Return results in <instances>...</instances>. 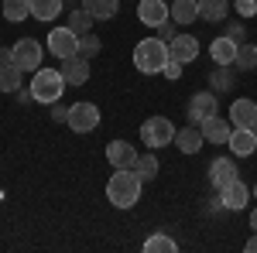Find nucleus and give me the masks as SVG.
Returning a JSON list of instances; mask_svg holds the SVG:
<instances>
[{"mask_svg": "<svg viewBox=\"0 0 257 253\" xmlns=\"http://www.w3.org/2000/svg\"><path fill=\"white\" fill-rule=\"evenodd\" d=\"M141 175L134 168H113V175L106 181V202L113 209H134L141 202Z\"/></svg>", "mask_w": 257, "mask_h": 253, "instance_id": "1", "label": "nucleus"}, {"mask_svg": "<svg viewBox=\"0 0 257 253\" xmlns=\"http://www.w3.org/2000/svg\"><path fill=\"white\" fill-rule=\"evenodd\" d=\"M168 41L161 38H144L134 45V69L144 72V76H158L161 69L168 65Z\"/></svg>", "mask_w": 257, "mask_h": 253, "instance_id": "2", "label": "nucleus"}, {"mask_svg": "<svg viewBox=\"0 0 257 253\" xmlns=\"http://www.w3.org/2000/svg\"><path fill=\"white\" fill-rule=\"evenodd\" d=\"M65 86H69V82L62 76V69H45V65H41L38 72H35V79H31V89H28V93H31L35 103H48V106H52L55 99H62Z\"/></svg>", "mask_w": 257, "mask_h": 253, "instance_id": "3", "label": "nucleus"}, {"mask_svg": "<svg viewBox=\"0 0 257 253\" xmlns=\"http://www.w3.org/2000/svg\"><path fill=\"white\" fill-rule=\"evenodd\" d=\"M41 59H45V45L38 38H18L11 48V62L18 65L21 72H38Z\"/></svg>", "mask_w": 257, "mask_h": 253, "instance_id": "4", "label": "nucleus"}, {"mask_svg": "<svg viewBox=\"0 0 257 253\" xmlns=\"http://www.w3.org/2000/svg\"><path fill=\"white\" fill-rule=\"evenodd\" d=\"M141 144L144 147H168L175 144V123L168 117H151L141 123Z\"/></svg>", "mask_w": 257, "mask_h": 253, "instance_id": "5", "label": "nucleus"}, {"mask_svg": "<svg viewBox=\"0 0 257 253\" xmlns=\"http://www.w3.org/2000/svg\"><path fill=\"white\" fill-rule=\"evenodd\" d=\"M65 123H69V130H76V134H93L99 127V106L89 103V99H79V103L69 106Z\"/></svg>", "mask_w": 257, "mask_h": 253, "instance_id": "6", "label": "nucleus"}, {"mask_svg": "<svg viewBox=\"0 0 257 253\" xmlns=\"http://www.w3.org/2000/svg\"><path fill=\"white\" fill-rule=\"evenodd\" d=\"M55 59H72V55H79V35L65 24V28H55L52 35H48V45H45Z\"/></svg>", "mask_w": 257, "mask_h": 253, "instance_id": "7", "label": "nucleus"}, {"mask_svg": "<svg viewBox=\"0 0 257 253\" xmlns=\"http://www.w3.org/2000/svg\"><path fill=\"white\" fill-rule=\"evenodd\" d=\"M219 113V96L213 93V89H199V93H192V99H189V123H202V120L216 117Z\"/></svg>", "mask_w": 257, "mask_h": 253, "instance_id": "8", "label": "nucleus"}, {"mask_svg": "<svg viewBox=\"0 0 257 253\" xmlns=\"http://www.w3.org/2000/svg\"><path fill=\"white\" fill-rule=\"evenodd\" d=\"M168 18H172L168 0H141V4H138V21H141V24H148V28H161Z\"/></svg>", "mask_w": 257, "mask_h": 253, "instance_id": "9", "label": "nucleus"}, {"mask_svg": "<svg viewBox=\"0 0 257 253\" xmlns=\"http://www.w3.org/2000/svg\"><path fill=\"white\" fill-rule=\"evenodd\" d=\"M219 202H223V209H230V212H240V209H247V202H250V188L233 178L226 188H219Z\"/></svg>", "mask_w": 257, "mask_h": 253, "instance_id": "10", "label": "nucleus"}, {"mask_svg": "<svg viewBox=\"0 0 257 253\" xmlns=\"http://www.w3.org/2000/svg\"><path fill=\"white\" fill-rule=\"evenodd\" d=\"M168 55L182 65H189V62L199 59V38L196 35H175V38L168 41Z\"/></svg>", "mask_w": 257, "mask_h": 253, "instance_id": "11", "label": "nucleus"}, {"mask_svg": "<svg viewBox=\"0 0 257 253\" xmlns=\"http://www.w3.org/2000/svg\"><path fill=\"white\" fill-rule=\"evenodd\" d=\"M230 123L233 127H250V130H257V103L247 96H240L230 103Z\"/></svg>", "mask_w": 257, "mask_h": 253, "instance_id": "12", "label": "nucleus"}, {"mask_svg": "<svg viewBox=\"0 0 257 253\" xmlns=\"http://www.w3.org/2000/svg\"><path fill=\"white\" fill-rule=\"evenodd\" d=\"M199 127H202V137H206L209 144H226V140H230V134H233V123H230V117L223 120L219 113H216V117H209V120H202Z\"/></svg>", "mask_w": 257, "mask_h": 253, "instance_id": "13", "label": "nucleus"}, {"mask_svg": "<svg viewBox=\"0 0 257 253\" xmlns=\"http://www.w3.org/2000/svg\"><path fill=\"white\" fill-rule=\"evenodd\" d=\"M62 76L69 86H86L89 82V59H82V55L62 59Z\"/></svg>", "mask_w": 257, "mask_h": 253, "instance_id": "14", "label": "nucleus"}, {"mask_svg": "<svg viewBox=\"0 0 257 253\" xmlns=\"http://www.w3.org/2000/svg\"><path fill=\"white\" fill-rule=\"evenodd\" d=\"M106 161L113 168H134L138 164V151L127 144V140H110L106 144Z\"/></svg>", "mask_w": 257, "mask_h": 253, "instance_id": "15", "label": "nucleus"}, {"mask_svg": "<svg viewBox=\"0 0 257 253\" xmlns=\"http://www.w3.org/2000/svg\"><path fill=\"white\" fill-rule=\"evenodd\" d=\"M230 151H233V157H247L254 154L257 147V130H250V127H233V134H230Z\"/></svg>", "mask_w": 257, "mask_h": 253, "instance_id": "16", "label": "nucleus"}, {"mask_svg": "<svg viewBox=\"0 0 257 253\" xmlns=\"http://www.w3.org/2000/svg\"><path fill=\"white\" fill-rule=\"evenodd\" d=\"M237 175H240V171H237V164H233L230 157H216V161L209 164V185H213L216 192H219V188H226Z\"/></svg>", "mask_w": 257, "mask_h": 253, "instance_id": "17", "label": "nucleus"}, {"mask_svg": "<svg viewBox=\"0 0 257 253\" xmlns=\"http://www.w3.org/2000/svg\"><path fill=\"white\" fill-rule=\"evenodd\" d=\"M202 127H196V123H189V127H182V130H175V147L182 151V154H196V151H202Z\"/></svg>", "mask_w": 257, "mask_h": 253, "instance_id": "18", "label": "nucleus"}, {"mask_svg": "<svg viewBox=\"0 0 257 253\" xmlns=\"http://www.w3.org/2000/svg\"><path fill=\"white\" fill-rule=\"evenodd\" d=\"M209 59L216 62V65H233V59H237V41L226 38V35L213 38V45H209Z\"/></svg>", "mask_w": 257, "mask_h": 253, "instance_id": "19", "label": "nucleus"}, {"mask_svg": "<svg viewBox=\"0 0 257 253\" xmlns=\"http://www.w3.org/2000/svg\"><path fill=\"white\" fill-rule=\"evenodd\" d=\"M233 7H230V0H199V18L209 21V24H219V21H226Z\"/></svg>", "mask_w": 257, "mask_h": 253, "instance_id": "20", "label": "nucleus"}, {"mask_svg": "<svg viewBox=\"0 0 257 253\" xmlns=\"http://www.w3.org/2000/svg\"><path fill=\"white\" fill-rule=\"evenodd\" d=\"M168 11L175 24H192L199 21V0H175V4H168Z\"/></svg>", "mask_w": 257, "mask_h": 253, "instance_id": "21", "label": "nucleus"}, {"mask_svg": "<svg viewBox=\"0 0 257 253\" xmlns=\"http://www.w3.org/2000/svg\"><path fill=\"white\" fill-rule=\"evenodd\" d=\"M21 79H24V72L14 62L0 65V93H21Z\"/></svg>", "mask_w": 257, "mask_h": 253, "instance_id": "22", "label": "nucleus"}, {"mask_svg": "<svg viewBox=\"0 0 257 253\" xmlns=\"http://www.w3.org/2000/svg\"><path fill=\"white\" fill-rule=\"evenodd\" d=\"M82 7L93 14V21H110L120 11V0H82Z\"/></svg>", "mask_w": 257, "mask_h": 253, "instance_id": "23", "label": "nucleus"}, {"mask_svg": "<svg viewBox=\"0 0 257 253\" xmlns=\"http://www.w3.org/2000/svg\"><path fill=\"white\" fill-rule=\"evenodd\" d=\"M233 82H237V79H233V65H216L213 76H209V89H213V93H230Z\"/></svg>", "mask_w": 257, "mask_h": 253, "instance_id": "24", "label": "nucleus"}, {"mask_svg": "<svg viewBox=\"0 0 257 253\" xmlns=\"http://www.w3.org/2000/svg\"><path fill=\"white\" fill-rule=\"evenodd\" d=\"M175 250H178V243H175V236H168V233H151L144 239V253H175Z\"/></svg>", "mask_w": 257, "mask_h": 253, "instance_id": "25", "label": "nucleus"}, {"mask_svg": "<svg viewBox=\"0 0 257 253\" xmlns=\"http://www.w3.org/2000/svg\"><path fill=\"white\" fill-rule=\"evenodd\" d=\"M233 65H237L240 72H254L257 69V45H250V41L237 45V59H233Z\"/></svg>", "mask_w": 257, "mask_h": 253, "instance_id": "26", "label": "nucleus"}, {"mask_svg": "<svg viewBox=\"0 0 257 253\" xmlns=\"http://www.w3.org/2000/svg\"><path fill=\"white\" fill-rule=\"evenodd\" d=\"M62 14V0H31V18L55 21Z\"/></svg>", "mask_w": 257, "mask_h": 253, "instance_id": "27", "label": "nucleus"}, {"mask_svg": "<svg viewBox=\"0 0 257 253\" xmlns=\"http://www.w3.org/2000/svg\"><path fill=\"white\" fill-rule=\"evenodd\" d=\"M134 171L141 175V181H151V178H158L161 164H158V157L148 151V154H138V164H134Z\"/></svg>", "mask_w": 257, "mask_h": 253, "instance_id": "28", "label": "nucleus"}, {"mask_svg": "<svg viewBox=\"0 0 257 253\" xmlns=\"http://www.w3.org/2000/svg\"><path fill=\"white\" fill-rule=\"evenodd\" d=\"M4 18L11 21V24L31 18V0H4Z\"/></svg>", "mask_w": 257, "mask_h": 253, "instance_id": "29", "label": "nucleus"}, {"mask_svg": "<svg viewBox=\"0 0 257 253\" xmlns=\"http://www.w3.org/2000/svg\"><path fill=\"white\" fill-rule=\"evenodd\" d=\"M76 35H86V31H93V14L86 11V7H76V11H69V21H65Z\"/></svg>", "mask_w": 257, "mask_h": 253, "instance_id": "30", "label": "nucleus"}, {"mask_svg": "<svg viewBox=\"0 0 257 253\" xmlns=\"http://www.w3.org/2000/svg\"><path fill=\"white\" fill-rule=\"evenodd\" d=\"M99 48H103V41L93 35V31H86V35H79V55L82 59H96Z\"/></svg>", "mask_w": 257, "mask_h": 253, "instance_id": "31", "label": "nucleus"}, {"mask_svg": "<svg viewBox=\"0 0 257 253\" xmlns=\"http://www.w3.org/2000/svg\"><path fill=\"white\" fill-rule=\"evenodd\" d=\"M233 11L240 18H254L257 14V0H233Z\"/></svg>", "mask_w": 257, "mask_h": 253, "instance_id": "32", "label": "nucleus"}, {"mask_svg": "<svg viewBox=\"0 0 257 253\" xmlns=\"http://www.w3.org/2000/svg\"><path fill=\"white\" fill-rule=\"evenodd\" d=\"M226 38H233L237 45H243V38H247V28H243V21H230V28H226Z\"/></svg>", "mask_w": 257, "mask_h": 253, "instance_id": "33", "label": "nucleus"}, {"mask_svg": "<svg viewBox=\"0 0 257 253\" xmlns=\"http://www.w3.org/2000/svg\"><path fill=\"white\" fill-rule=\"evenodd\" d=\"M161 76H165V79H172V82H175V79L182 76V62L168 59V65H165V69H161Z\"/></svg>", "mask_w": 257, "mask_h": 253, "instance_id": "34", "label": "nucleus"}, {"mask_svg": "<svg viewBox=\"0 0 257 253\" xmlns=\"http://www.w3.org/2000/svg\"><path fill=\"white\" fill-rule=\"evenodd\" d=\"M158 38H161V41H172V38H175V21H172V18H168V21L158 28Z\"/></svg>", "mask_w": 257, "mask_h": 253, "instance_id": "35", "label": "nucleus"}, {"mask_svg": "<svg viewBox=\"0 0 257 253\" xmlns=\"http://www.w3.org/2000/svg\"><path fill=\"white\" fill-rule=\"evenodd\" d=\"M65 117H69V106H62V99H55V103H52V120L65 123Z\"/></svg>", "mask_w": 257, "mask_h": 253, "instance_id": "36", "label": "nucleus"}, {"mask_svg": "<svg viewBox=\"0 0 257 253\" xmlns=\"http://www.w3.org/2000/svg\"><path fill=\"white\" fill-rule=\"evenodd\" d=\"M247 253H257V233L250 236V239H247Z\"/></svg>", "mask_w": 257, "mask_h": 253, "instance_id": "37", "label": "nucleus"}, {"mask_svg": "<svg viewBox=\"0 0 257 253\" xmlns=\"http://www.w3.org/2000/svg\"><path fill=\"white\" fill-rule=\"evenodd\" d=\"M11 62V48H0V65H7Z\"/></svg>", "mask_w": 257, "mask_h": 253, "instance_id": "38", "label": "nucleus"}, {"mask_svg": "<svg viewBox=\"0 0 257 253\" xmlns=\"http://www.w3.org/2000/svg\"><path fill=\"white\" fill-rule=\"evenodd\" d=\"M250 229H254V233H257V209H254V212H250Z\"/></svg>", "mask_w": 257, "mask_h": 253, "instance_id": "39", "label": "nucleus"}, {"mask_svg": "<svg viewBox=\"0 0 257 253\" xmlns=\"http://www.w3.org/2000/svg\"><path fill=\"white\" fill-rule=\"evenodd\" d=\"M254 195H257V185H254Z\"/></svg>", "mask_w": 257, "mask_h": 253, "instance_id": "40", "label": "nucleus"}]
</instances>
